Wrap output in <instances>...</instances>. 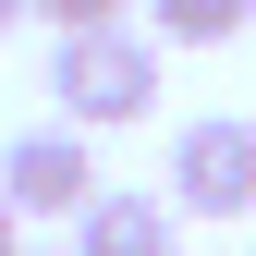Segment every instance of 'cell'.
Returning a JSON list of instances; mask_svg holds the SVG:
<instances>
[{"label":"cell","instance_id":"cell-5","mask_svg":"<svg viewBox=\"0 0 256 256\" xmlns=\"http://www.w3.org/2000/svg\"><path fill=\"white\" fill-rule=\"evenodd\" d=\"M244 24H256V0H146L158 49H220V37H244Z\"/></svg>","mask_w":256,"mask_h":256},{"label":"cell","instance_id":"cell-8","mask_svg":"<svg viewBox=\"0 0 256 256\" xmlns=\"http://www.w3.org/2000/svg\"><path fill=\"white\" fill-rule=\"evenodd\" d=\"M24 12H37V0H0V37H12V24H24Z\"/></svg>","mask_w":256,"mask_h":256},{"label":"cell","instance_id":"cell-1","mask_svg":"<svg viewBox=\"0 0 256 256\" xmlns=\"http://www.w3.org/2000/svg\"><path fill=\"white\" fill-rule=\"evenodd\" d=\"M49 98L74 134H122V122L158 110V37H134V24H110V37H61L49 49Z\"/></svg>","mask_w":256,"mask_h":256},{"label":"cell","instance_id":"cell-7","mask_svg":"<svg viewBox=\"0 0 256 256\" xmlns=\"http://www.w3.org/2000/svg\"><path fill=\"white\" fill-rule=\"evenodd\" d=\"M0 256H24V208L12 196H0Z\"/></svg>","mask_w":256,"mask_h":256},{"label":"cell","instance_id":"cell-4","mask_svg":"<svg viewBox=\"0 0 256 256\" xmlns=\"http://www.w3.org/2000/svg\"><path fill=\"white\" fill-rule=\"evenodd\" d=\"M74 256H183V208H171V196H122V183H98V208L74 220Z\"/></svg>","mask_w":256,"mask_h":256},{"label":"cell","instance_id":"cell-6","mask_svg":"<svg viewBox=\"0 0 256 256\" xmlns=\"http://www.w3.org/2000/svg\"><path fill=\"white\" fill-rule=\"evenodd\" d=\"M122 12H134V0H37V24H49V37H110Z\"/></svg>","mask_w":256,"mask_h":256},{"label":"cell","instance_id":"cell-3","mask_svg":"<svg viewBox=\"0 0 256 256\" xmlns=\"http://www.w3.org/2000/svg\"><path fill=\"white\" fill-rule=\"evenodd\" d=\"M0 196H12L24 220H86V208H98V134L24 122V134L0 146Z\"/></svg>","mask_w":256,"mask_h":256},{"label":"cell","instance_id":"cell-9","mask_svg":"<svg viewBox=\"0 0 256 256\" xmlns=\"http://www.w3.org/2000/svg\"><path fill=\"white\" fill-rule=\"evenodd\" d=\"M24 256H49V244H24ZM61 256H74V244H61Z\"/></svg>","mask_w":256,"mask_h":256},{"label":"cell","instance_id":"cell-2","mask_svg":"<svg viewBox=\"0 0 256 256\" xmlns=\"http://www.w3.org/2000/svg\"><path fill=\"white\" fill-rule=\"evenodd\" d=\"M183 220H256V122L232 110H208V122H183L171 134V183H158Z\"/></svg>","mask_w":256,"mask_h":256}]
</instances>
